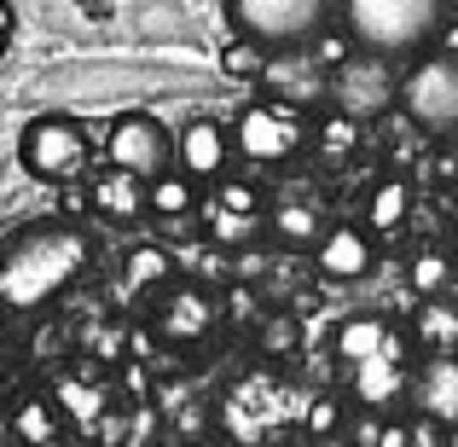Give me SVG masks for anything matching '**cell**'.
<instances>
[{
	"instance_id": "1",
	"label": "cell",
	"mask_w": 458,
	"mask_h": 447,
	"mask_svg": "<svg viewBox=\"0 0 458 447\" xmlns=\"http://www.w3.org/2000/svg\"><path fill=\"white\" fill-rule=\"evenodd\" d=\"M93 238L70 221H35L0 250V314H41L88 273Z\"/></svg>"
},
{
	"instance_id": "2",
	"label": "cell",
	"mask_w": 458,
	"mask_h": 447,
	"mask_svg": "<svg viewBox=\"0 0 458 447\" xmlns=\"http://www.w3.org/2000/svg\"><path fill=\"white\" fill-rule=\"evenodd\" d=\"M453 0H336V23L360 53L394 58V64H412V58L436 53L441 30H447Z\"/></svg>"
},
{
	"instance_id": "3",
	"label": "cell",
	"mask_w": 458,
	"mask_h": 447,
	"mask_svg": "<svg viewBox=\"0 0 458 447\" xmlns=\"http://www.w3.org/2000/svg\"><path fill=\"white\" fill-rule=\"evenodd\" d=\"M336 18V0H226V23L238 41H256L261 53L308 47Z\"/></svg>"
},
{
	"instance_id": "4",
	"label": "cell",
	"mask_w": 458,
	"mask_h": 447,
	"mask_svg": "<svg viewBox=\"0 0 458 447\" xmlns=\"http://www.w3.org/2000/svg\"><path fill=\"white\" fill-rule=\"evenodd\" d=\"M401 111L418 134L453 140L458 134V53H424L401 70Z\"/></svg>"
},
{
	"instance_id": "5",
	"label": "cell",
	"mask_w": 458,
	"mask_h": 447,
	"mask_svg": "<svg viewBox=\"0 0 458 447\" xmlns=\"http://www.w3.org/2000/svg\"><path fill=\"white\" fill-rule=\"evenodd\" d=\"M88 157H93L88 128H81L76 116H64V111L30 116V123H23V134H18V163H23V175L47 180V186L81 180V175H88Z\"/></svg>"
},
{
	"instance_id": "6",
	"label": "cell",
	"mask_w": 458,
	"mask_h": 447,
	"mask_svg": "<svg viewBox=\"0 0 458 447\" xmlns=\"http://www.w3.org/2000/svg\"><path fill=\"white\" fill-rule=\"evenodd\" d=\"M401 70L406 64H394V58H377V53H360L354 47L348 64L331 70V111L366 128L371 116H383V111L401 105Z\"/></svg>"
},
{
	"instance_id": "7",
	"label": "cell",
	"mask_w": 458,
	"mask_h": 447,
	"mask_svg": "<svg viewBox=\"0 0 458 447\" xmlns=\"http://www.w3.org/2000/svg\"><path fill=\"white\" fill-rule=\"evenodd\" d=\"M302 146H308V116L284 111V105H273V99L244 105L238 123H233V151L244 157V163L279 168V163H291Z\"/></svg>"
},
{
	"instance_id": "8",
	"label": "cell",
	"mask_w": 458,
	"mask_h": 447,
	"mask_svg": "<svg viewBox=\"0 0 458 447\" xmlns=\"http://www.w3.org/2000/svg\"><path fill=\"white\" fill-rule=\"evenodd\" d=\"M105 157H111V168L151 186V180H163L174 168V134L151 111H123L111 123V134H105Z\"/></svg>"
},
{
	"instance_id": "9",
	"label": "cell",
	"mask_w": 458,
	"mask_h": 447,
	"mask_svg": "<svg viewBox=\"0 0 458 447\" xmlns=\"http://www.w3.org/2000/svg\"><path fill=\"white\" fill-rule=\"evenodd\" d=\"M256 88L267 93L273 105L308 116V111H319V105H331V70H325L308 47H284V53H267Z\"/></svg>"
},
{
	"instance_id": "10",
	"label": "cell",
	"mask_w": 458,
	"mask_h": 447,
	"mask_svg": "<svg viewBox=\"0 0 458 447\" xmlns=\"http://www.w3.org/2000/svg\"><path fill=\"white\" fill-rule=\"evenodd\" d=\"M215 325H221V302H215V291L198 285V279L168 285V291L151 302V331L163 337L168 348H198Z\"/></svg>"
},
{
	"instance_id": "11",
	"label": "cell",
	"mask_w": 458,
	"mask_h": 447,
	"mask_svg": "<svg viewBox=\"0 0 458 447\" xmlns=\"http://www.w3.org/2000/svg\"><path fill=\"white\" fill-rule=\"evenodd\" d=\"M226 163H233V128L209 123V116H191V123L174 134V168L191 180V186L226 180Z\"/></svg>"
},
{
	"instance_id": "12",
	"label": "cell",
	"mask_w": 458,
	"mask_h": 447,
	"mask_svg": "<svg viewBox=\"0 0 458 447\" xmlns=\"http://www.w3.org/2000/svg\"><path fill=\"white\" fill-rule=\"evenodd\" d=\"M412 418H429L441 430H458V355H424L406 383Z\"/></svg>"
},
{
	"instance_id": "13",
	"label": "cell",
	"mask_w": 458,
	"mask_h": 447,
	"mask_svg": "<svg viewBox=\"0 0 458 447\" xmlns=\"http://www.w3.org/2000/svg\"><path fill=\"white\" fill-rule=\"evenodd\" d=\"M371 262H377V245H371V233L354 227V221H331V233H325L319 250H313V268H319V279H331V285L366 279Z\"/></svg>"
},
{
	"instance_id": "14",
	"label": "cell",
	"mask_w": 458,
	"mask_h": 447,
	"mask_svg": "<svg viewBox=\"0 0 458 447\" xmlns=\"http://www.w3.org/2000/svg\"><path fill=\"white\" fill-rule=\"evenodd\" d=\"M88 203H93V215H105V221L134 227V221L151 215V186L134 180V175H123V168H99V175L88 180Z\"/></svg>"
},
{
	"instance_id": "15",
	"label": "cell",
	"mask_w": 458,
	"mask_h": 447,
	"mask_svg": "<svg viewBox=\"0 0 458 447\" xmlns=\"http://www.w3.org/2000/svg\"><path fill=\"white\" fill-rule=\"evenodd\" d=\"M406 383H412V372H406L401 337H394L377 360L354 366V395H360V407H371V413H389L394 401H406Z\"/></svg>"
},
{
	"instance_id": "16",
	"label": "cell",
	"mask_w": 458,
	"mask_h": 447,
	"mask_svg": "<svg viewBox=\"0 0 458 447\" xmlns=\"http://www.w3.org/2000/svg\"><path fill=\"white\" fill-rule=\"evenodd\" d=\"M267 233L279 238L284 250H308V256H313V250H319V238L331 233V221H325V210L313 198H279L267 210Z\"/></svg>"
},
{
	"instance_id": "17",
	"label": "cell",
	"mask_w": 458,
	"mask_h": 447,
	"mask_svg": "<svg viewBox=\"0 0 458 447\" xmlns=\"http://www.w3.org/2000/svg\"><path fill=\"white\" fill-rule=\"evenodd\" d=\"M6 430H12V442H18V447H64L70 418L58 413L53 395H23V401L6 413Z\"/></svg>"
},
{
	"instance_id": "18",
	"label": "cell",
	"mask_w": 458,
	"mask_h": 447,
	"mask_svg": "<svg viewBox=\"0 0 458 447\" xmlns=\"http://www.w3.org/2000/svg\"><path fill=\"white\" fill-rule=\"evenodd\" d=\"M389 343H394V325L383 320V314H348V320L336 325V337H331L336 360H343L348 372H354V366H366V360H377Z\"/></svg>"
},
{
	"instance_id": "19",
	"label": "cell",
	"mask_w": 458,
	"mask_h": 447,
	"mask_svg": "<svg viewBox=\"0 0 458 447\" xmlns=\"http://www.w3.org/2000/svg\"><path fill=\"white\" fill-rule=\"evenodd\" d=\"M168 285H174V256H168L163 245H134L123 256V291L128 297H163Z\"/></svg>"
},
{
	"instance_id": "20",
	"label": "cell",
	"mask_w": 458,
	"mask_h": 447,
	"mask_svg": "<svg viewBox=\"0 0 458 447\" xmlns=\"http://www.w3.org/2000/svg\"><path fill=\"white\" fill-rule=\"evenodd\" d=\"M412 343L424 348V355H458V297L418 302V314H412Z\"/></svg>"
},
{
	"instance_id": "21",
	"label": "cell",
	"mask_w": 458,
	"mask_h": 447,
	"mask_svg": "<svg viewBox=\"0 0 458 447\" xmlns=\"http://www.w3.org/2000/svg\"><path fill=\"white\" fill-rule=\"evenodd\" d=\"M453 268H458V262L447 256V250H418V256L406 262V285H412L418 302L453 297Z\"/></svg>"
},
{
	"instance_id": "22",
	"label": "cell",
	"mask_w": 458,
	"mask_h": 447,
	"mask_svg": "<svg viewBox=\"0 0 458 447\" xmlns=\"http://www.w3.org/2000/svg\"><path fill=\"white\" fill-rule=\"evenodd\" d=\"M151 215H157L163 227L191 221V215H198V186H191L180 168H168L163 180H151Z\"/></svg>"
},
{
	"instance_id": "23",
	"label": "cell",
	"mask_w": 458,
	"mask_h": 447,
	"mask_svg": "<svg viewBox=\"0 0 458 447\" xmlns=\"http://www.w3.org/2000/svg\"><path fill=\"white\" fill-rule=\"evenodd\" d=\"M406 215H412V186H406V180H383V186L371 192L366 233H401Z\"/></svg>"
},
{
	"instance_id": "24",
	"label": "cell",
	"mask_w": 458,
	"mask_h": 447,
	"mask_svg": "<svg viewBox=\"0 0 458 447\" xmlns=\"http://www.w3.org/2000/svg\"><path fill=\"white\" fill-rule=\"evenodd\" d=\"M313 146H319L325 163H343L348 151H360V123H348V116L325 111L319 123H313Z\"/></svg>"
},
{
	"instance_id": "25",
	"label": "cell",
	"mask_w": 458,
	"mask_h": 447,
	"mask_svg": "<svg viewBox=\"0 0 458 447\" xmlns=\"http://www.w3.org/2000/svg\"><path fill=\"white\" fill-rule=\"evenodd\" d=\"M53 401H58V413L76 418V425H93V418L105 413V390H99V383H81V378H64Z\"/></svg>"
},
{
	"instance_id": "26",
	"label": "cell",
	"mask_w": 458,
	"mask_h": 447,
	"mask_svg": "<svg viewBox=\"0 0 458 447\" xmlns=\"http://www.w3.org/2000/svg\"><path fill=\"white\" fill-rule=\"evenodd\" d=\"M261 64H267V53H261L256 41H238V35H233V41L221 47V70H226V76H238V82H256Z\"/></svg>"
},
{
	"instance_id": "27",
	"label": "cell",
	"mask_w": 458,
	"mask_h": 447,
	"mask_svg": "<svg viewBox=\"0 0 458 447\" xmlns=\"http://www.w3.org/2000/svg\"><path fill=\"white\" fill-rule=\"evenodd\" d=\"M209 203H215V210H233V215H267V210H261V192L250 186V180H221Z\"/></svg>"
},
{
	"instance_id": "28",
	"label": "cell",
	"mask_w": 458,
	"mask_h": 447,
	"mask_svg": "<svg viewBox=\"0 0 458 447\" xmlns=\"http://www.w3.org/2000/svg\"><path fill=\"white\" fill-rule=\"evenodd\" d=\"M336 430H343V401L319 395V401L308 407V436H336Z\"/></svg>"
},
{
	"instance_id": "29",
	"label": "cell",
	"mask_w": 458,
	"mask_h": 447,
	"mask_svg": "<svg viewBox=\"0 0 458 447\" xmlns=\"http://www.w3.org/2000/svg\"><path fill=\"white\" fill-rule=\"evenodd\" d=\"M406 447H453V430L429 425V418H406Z\"/></svg>"
},
{
	"instance_id": "30",
	"label": "cell",
	"mask_w": 458,
	"mask_h": 447,
	"mask_svg": "<svg viewBox=\"0 0 458 447\" xmlns=\"http://www.w3.org/2000/svg\"><path fill=\"white\" fill-rule=\"evenodd\" d=\"M261 343H267V348H291L296 343V325L291 320H261Z\"/></svg>"
},
{
	"instance_id": "31",
	"label": "cell",
	"mask_w": 458,
	"mask_h": 447,
	"mask_svg": "<svg viewBox=\"0 0 458 447\" xmlns=\"http://www.w3.org/2000/svg\"><path fill=\"white\" fill-rule=\"evenodd\" d=\"M377 447H406V418H383Z\"/></svg>"
},
{
	"instance_id": "32",
	"label": "cell",
	"mask_w": 458,
	"mask_h": 447,
	"mask_svg": "<svg viewBox=\"0 0 458 447\" xmlns=\"http://www.w3.org/2000/svg\"><path fill=\"white\" fill-rule=\"evenodd\" d=\"M6 35H12V6L0 0V41H6Z\"/></svg>"
},
{
	"instance_id": "33",
	"label": "cell",
	"mask_w": 458,
	"mask_h": 447,
	"mask_svg": "<svg viewBox=\"0 0 458 447\" xmlns=\"http://www.w3.org/2000/svg\"><path fill=\"white\" fill-rule=\"evenodd\" d=\"M12 378V348H0V383Z\"/></svg>"
},
{
	"instance_id": "34",
	"label": "cell",
	"mask_w": 458,
	"mask_h": 447,
	"mask_svg": "<svg viewBox=\"0 0 458 447\" xmlns=\"http://www.w3.org/2000/svg\"><path fill=\"white\" fill-rule=\"evenodd\" d=\"M447 256H453V262H458V227H453V245H447Z\"/></svg>"
},
{
	"instance_id": "35",
	"label": "cell",
	"mask_w": 458,
	"mask_h": 447,
	"mask_svg": "<svg viewBox=\"0 0 458 447\" xmlns=\"http://www.w3.org/2000/svg\"><path fill=\"white\" fill-rule=\"evenodd\" d=\"M174 447H209V442H174Z\"/></svg>"
},
{
	"instance_id": "36",
	"label": "cell",
	"mask_w": 458,
	"mask_h": 447,
	"mask_svg": "<svg viewBox=\"0 0 458 447\" xmlns=\"http://www.w3.org/2000/svg\"><path fill=\"white\" fill-rule=\"evenodd\" d=\"M0 447H18V442H0Z\"/></svg>"
}]
</instances>
